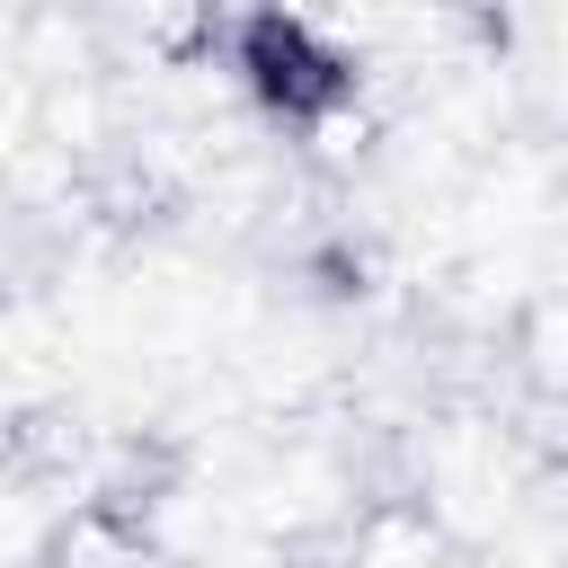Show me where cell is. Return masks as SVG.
<instances>
[{"label":"cell","instance_id":"obj_1","mask_svg":"<svg viewBox=\"0 0 568 568\" xmlns=\"http://www.w3.org/2000/svg\"><path fill=\"white\" fill-rule=\"evenodd\" d=\"M248 71H257V89H266L284 115H311V106L346 98V62H337V53H311V36L284 27V18L248 27Z\"/></svg>","mask_w":568,"mask_h":568}]
</instances>
